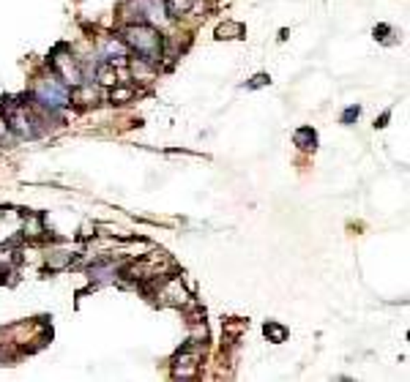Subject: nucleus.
Masks as SVG:
<instances>
[{
    "mask_svg": "<svg viewBox=\"0 0 410 382\" xmlns=\"http://www.w3.org/2000/svg\"><path fill=\"white\" fill-rule=\"evenodd\" d=\"M132 71H134V77H140V79H145V82L154 77L151 60H145V58H143V60H134V63H132Z\"/></svg>",
    "mask_w": 410,
    "mask_h": 382,
    "instance_id": "9d476101",
    "label": "nucleus"
},
{
    "mask_svg": "<svg viewBox=\"0 0 410 382\" xmlns=\"http://www.w3.org/2000/svg\"><path fill=\"white\" fill-rule=\"evenodd\" d=\"M243 33V27L238 25V22H227V25H219L216 27V36L219 38H238Z\"/></svg>",
    "mask_w": 410,
    "mask_h": 382,
    "instance_id": "1a4fd4ad",
    "label": "nucleus"
},
{
    "mask_svg": "<svg viewBox=\"0 0 410 382\" xmlns=\"http://www.w3.org/2000/svg\"><path fill=\"white\" fill-rule=\"evenodd\" d=\"M195 5V0H167V11L170 14H186Z\"/></svg>",
    "mask_w": 410,
    "mask_h": 382,
    "instance_id": "9b49d317",
    "label": "nucleus"
},
{
    "mask_svg": "<svg viewBox=\"0 0 410 382\" xmlns=\"http://www.w3.org/2000/svg\"><path fill=\"white\" fill-rule=\"evenodd\" d=\"M195 366H197V353H195V350H184V353L178 355V369H176V374H178V377H186V374L195 372Z\"/></svg>",
    "mask_w": 410,
    "mask_h": 382,
    "instance_id": "39448f33",
    "label": "nucleus"
},
{
    "mask_svg": "<svg viewBox=\"0 0 410 382\" xmlns=\"http://www.w3.org/2000/svg\"><path fill=\"white\" fill-rule=\"evenodd\" d=\"M5 131H8V120H5V118H0V140L5 137Z\"/></svg>",
    "mask_w": 410,
    "mask_h": 382,
    "instance_id": "dca6fc26",
    "label": "nucleus"
},
{
    "mask_svg": "<svg viewBox=\"0 0 410 382\" xmlns=\"http://www.w3.org/2000/svg\"><path fill=\"white\" fill-rule=\"evenodd\" d=\"M52 66L60 71V77H63L66 85H80L82 82V71H80L77 60L66 52V47H58V52L52 55Z\"/></svg>",
    "mask_w": 410,
    "mask_h": 382,
    "instance_id": "7ed1b4c3",
    "label": "nucleus"
},
{
    "mask_svg": "<svg viewBox=\"0 0 410 382\" xmlns=\"http://www.w3.org/2000/svg\"><path fill=\"white\" fill-rule=\"evenodd\" d=\"M293 140H296V145H301V148H315V145H317V134H315V131H312L309 126L298 129Z\"/></svg>",
    "mask_w": 410,
    "mask_h": 382,
    "instance_id": "0eeeda50",
    "label": "nucleus"
},
{
    "mask_svg": "<svg viewBox=\"0 0 410 382\" xmlns=\"http://www.w3.org/2000/svg\"><path fill=\"white\" fill-rule=\"evenodd\" d=\"M11 129H14L19 137H33V134H36L33 118L25 115V110H11Z\"/></svg>",
    "mask_w": 410,
    "mask_h": 382,
    "instance_id": "20e7f679",
    "label": "nucleus"
},
{
    "mask_svg": "<svg viewBox=\"0 0 410 382\" xmlns=\"http://www.w3.org/2000/svg\"><path fill=\"white\" fill-rule=\"evenodd\" d=\"M123 44L129 47V49H134L137 55H143L145 60H151V63H156L159 60V55H162V36H159V30H154L151 25H129L126 30H123Z\"/></svg>",
    "mask_w": 410,
    "mask_h": 382,
    "instance_id": "f257e3e1",
    "label": "nucleus"
},
{
    "mask_svg": "<svg viewBox=\"0 0 410 382\" xmlns=\"http://www.w3.org/2000/svg\"><path fill=\"white\" fill-rule=\"evenodd\" d=\"M265 333H268V336H274V342H282V339L287 336V331H285V328H279V325H274V322H268V325H265Z\"/></svg>",
    "mask_w": 410,
    "mask_h": 382,
    "instance_id": "ddd939ff",
    "label": "nucleus"
},
{
    "mask_svg": "<svg viewBox=\"0 0 410 382\" xmlns=\"http://www.w3.org/2000/svg\"><path fill=\"white\" fill-rule=\"evenodd\" d=\"M265 82H268V77H265V74H257V77L249 82V88H260V85H265Z\"/></svg>",
    "mask_w": 410,
    "mask_h": 382,
    "instance_id": "4468645a",
    "label": "nucleus"
},
{
    "mask_svg": "<svg viewBox=\"0 0 410 382\" xmlns=\"http://www.w3.org/2000/svg\"><path fill=\"white\" fill-rule=\"evenodd\" d=\"M132 93H134L132 88H112V96H110V99L121 104V101H129V99H132Z\"/></svg>",
    "mask_w": 410,
    "mask_h": 382,
    "instance_id": "f8f14e48",
    "label": "nucleus"
},
{
    "mask_svg": "<svg viewBox=\"0 0 410 382\" xmlns=\"http://www.w3.org/2000/svg\"><path fill=\"white\" fill-rule=\"evenodd\" d=\"M96 79L101 85H118V74H115V63H101L96 68Z\"/></svg>",
    "mask_w": 410,
    "mask_h": 382,
    "instance_id": "423d86ee",
    "label": "nucleus"
},
{
    "mask_svg": "<svg viewBox=\"0 0 410 382\" xmlns=\"http://www.w3.org/2000/svg\"><path fill=\"white\" fill-rule=\"evenodd\" d=\"M36 101H41L49 110H58V107L69 104V88L63 82H58V77H44L36 85Z\"/></svg>",
    "mask_w": 410,
    "mask_h": 382,
    "instance_id": "f03ea898",
    "label": "nucleus"
},
{
    "mask_svg": "<svg viewBox=\"0 0 410 382\" xmlns=\"http://www.w3.org/2000/svg\"><path fill=\"white\" fill-rule=\"evenodd\" d=\"M115 276V268L110 265V262H104V265H93L91 268V279H96V281H110Z\"/></svg>",
    "mask_w": 410,
    "mask_h": 382,
    "instance_id": "6e6552de",
    "label": "nucleus"
},
{
    "mask_svg": "<svg viewBox=\"0 0 410 382\" xmlns=\"http://www.w3.org/2000/svg\"><path fill=\"white\" fill-rule=\"evenodd\" d=\"M353 118H359V107H350V110L345 112V123H348V120H353Z\"/></svg>",
    "mask_w": 410,
    "mask_h": 382,
    "instance_id": "2eb2a0df",
    "label": "nucleus"
}]
</instances>
